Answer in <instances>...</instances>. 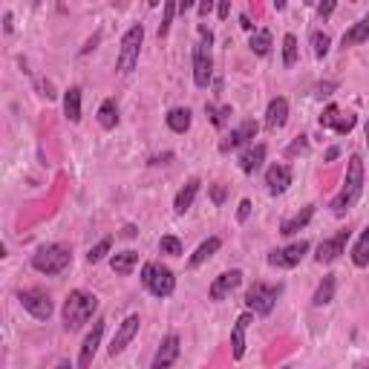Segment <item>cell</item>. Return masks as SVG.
<instances>
[{"instance_id":"7","label":"cell","mask_w":369,"mask_h":369,"mask_svg":"<svg viewBox=\"0 0 369 369\" xmlns=\"http://www.w3.org/2000/svg\"><path fill=\"white\" fill-rule=\"evenodd\" d=\"M142 44H144V26L136 23L130 26L125 35H121V49H118V61H115V70L118 75H130L139 64V52H142Z\"/></svg>"},{"instance_id":"50","label":"cell","mask_w":369,"mask_h":369,"mask_svg":"<svg viewBox=\"0 0 369 369\" xmlns=\"http://www.w3.org/2000/svg\"><path fill=\"white\" fill-rule=\"evenodd\" d=\"M211 9H213V4H211V0H205V4H199V15H211Z\"/></svg>"},{"instance_id":"22","label":"cell","mask_w":369,"mask_h":369,"mask_svg":"<svg viewBox=\"0 0 369 369\" xmlns=\"http://www.w3.org/2000/svg\"><path fill=\"white\" fill-rule=\"evenodd\" d=\"M199 179H188L184 182V188L176 194V199H173V211L176 213H184V211H191V205H194V199H196V194H199Z\"/></svg>"},{"instance_id":"2","label":"cell","mask_w":369,"mask_h":369,"mask_svg":"<svg viewBox=\"0 0 369 369\" xmlns=\"http://www.w3.org/2000/svg\"><path fill=\"white\" fill-rule=\"evenodd\" d=\"M361 194H363V159L358 156V153H352L349 165H346V176H344V188L329 205L332 213H334V217H344V213L361 199Z\"/></svg>"},{"instance_id":"33","label":"cell","mask_w":369,"mask_h":369,"mask_svg":"<svg viewBox=\"0 0 369 369\" xmlns=\"http://www.w3.org/2000/svg\"><path fill=\"white\" fill-rule=\"evenodd\" d=\"M309 44H312L315 58H326V55H329V46H332V38H329L326 32H320V29H315V32L309 35Z\"/></svg>"},{"instance_id":"42","label":"cell","mask_w":369,"mask_h":369,"mask_svg":"<svg viewBox=\"0 0 369 369\" xmlns=\"http://www.w3.org/2000/svg\"><path fill=\"white\" fill-rule=\"evenodd\" d=\"M239 26L245 29V32H251V35H254V23H251V18H249V15H239Z\"/></svg>"},{"instance_id":"49","label":"cell","mask_w":369,"mask_h":369,"mask_svg":"<svg viewBox=\"0 0 369 369\" xmlns=\"http://www.w3.org/2000/svg\"><path fill=\"white\" fill-rule=\"evenodd\" d=\"M139 231H136V225H125V231H121V237H127V239H133Z\"/></svg>"},{"instance_id":"43","label":"cell","mask_w":369,"mask_h":369,"mask_svg":"<svg viewBox=\"0 0 369 369\" xmlns=\"http://www.w3.org/2000/svg\"><path fill=\"white\" fill-rule=\"evenodd\" d=\"M332 89H337V84H334V81L320 84V87H318V96H332Z\"/></svg>"},{"instance_id":"21","label":"cell","mask_w":369,"mask_h":369,"mask_svg":"<svg viewBox=\"0 0 369 369\" xmlns=\"http://www.w3.org/2000/svg\"><path fill=\"white\" fill-rule=\"evenodd\" d=\"M312 217H315V205H306V208H300L294 217H289V220H283L280 223V234L283 237H292V234H297V231H303L306 225L312 223Z\"/></svg>"},{"instance_id":"26","label":"cell","mask_w":369,"mask_h":369,"mask_svg":"<svg viewBox=\"0 0 369 369\" xmlns=\"http://www.w3.org/2000/svg\"><path fill=\"white\" fill-rule=\"evenodd\" d=\"M363 41H369V18H361L358 23H352L346 32H344V49L346 46H358V44H363Z\"/></svg>"},{"instance_id":"30","label":"cell","mask_w":369,"mask_h":369,"mask_svg":"<svg viewBox=\"0 0 369 369\" xmlns=\"http://www.w3.org/2000/svg\"><path fill=\"white\" fill-rule=\"evenodd\" d=\"M205 113H208V118H211L213 127H217V130H225L228 121H231V115H234V107H231V104H223V107L205 104Z\"/></svg>"},{"instance_id":"20","label":"cell","mask_w":369,"mask_h":369,"mask_svg":"<svg viewBox=\"0 0 369 369\" xmlns=\"http://www.w3.org/2000/svg\"><path fill=\"white\" fill-rule=\"evenodd\" d=\"M265 144H249L242 150V156H239V170L242 173H254V170H260L263 168V162H265Z\"/></svg>"},{"instance_id":"17","label":"cell","mask_w":369,"mask_h":369,"mask_svg":"<svg viewBox=\"0 0 369 369\" xmlns=\"http://www.w3.org/2000/svg\"><path fill=\"white\" fill-rule=\"evenodd\" d=\"M292 182H294V173H292L289 165H271V168L265 170V188H268L271 196L286 194Z\"/></svg>"},{"instance_id":"32","label":"cell","mask_w":369,"mask_h":369,"mask_svg":"<svg viewBox=\"0 0 369 369\" xmlns=\"http://www.w3.org/2000/svg\"><path fill=\"white\" fill-rule=\"evenodd\" d=\"M249 46H251L254 55L265 58L271 52V32H268V29H257V32L251 35V41H249Z\"/></svg>"},{"instance_id":"52","label":"cell","mask_w":369,"mask_h":369,"mask_svg":"<svg viewBox=\"0 0 369 369\" xmlns=\"http://www.w3.org/2000/svg\"><path fill=\"white\" fill-rule=\"evenodd\" d=\"M55 369H73V363L70 361H58V366Z\"/></svg>"},{"instance_id":"8","label":"cell","mask_w":369,"mask_h":369,"mask_svg":"<svg viewBox=\"0 0 369 369\" xmlns=\"http://www.w3.org/2000/svg\"><path fill=\"white\" fill-rule=\"evenodd\" d=\"M18 300H20V306H23V309H26L29 315H32L35 320H49V318H52V312H55L49 292H46V289H41V286L23 289V292L18 294Z\"/></svg>"},{"instance_id":"28","label":"cell","mask_w":369,"mask_h":369,"mask_svg":"<svg viewBox=\"0 0 369 369\" xmlns=\"http://www.w3.org/2000/svg\"><path fill=\"white\" fill-rule=\"evenodd\" d=\"M64 115L73 121V125L81 121V89L78 87H70L64 92Z\"/></svg>"},{"instance_id":"47","label":"cell","mask_w":369,"mask_h":369,"mask_svg":"<svg viewBox=\"0 0 369 369\" xmlns=\"http://www.w3.org/2000/svg\"><path fill=\"white\" fill-rule=\"evenodd\" d=\"M168 159H173V153H165V156H153V159H150V165H165Z\"/></svg>"},{"instance_id":"45","label":"cell","mask_w":369,"mask_h":369,"mask_svg":"<svg viewBox=\"0 0 369 369\" xmlns=\"http://www.w3.org/2000/svg\"><path fill=\"white\" fill-rule=\"evenodd\" d=\"M217 15H220L223 20H225V18L231 15V4H228V0H225V4H220V6H217Z\"/></svg>"},{"instance_id":"34","label":"cell","mask_w":369,"mask_h":369,"mask_svg":"<svg viewBox=\"0 0 369 369\" xmlns=\"http://www.w3.org/2000/svg\"><path fill=\"white\" fill-rule=\"evenodd\" d=\"M110 249H113V237H104L99 245H92V249H89V254H87V263H89V265L101 263V260L110 254Z\"/></svg>"},{"instance_id":"10","label":"cell","mask_w":369,"mask_h":369,"mask_svg":"<svg viewBox=\"0 0 369 369\" xmlns=\"http://www.w3.org/2000/svg\"><path fill=\"white\" fill-rule=\"evenodd\" d=\"M318 125H320L323 130H334L337 136H349V133L355 130V125H358V115H355V113H344L337 104H329V107L320 113Z\"/></svg>"},{"instance_id":"1","label":"cell","mask_w":369,"mask_h":369,"mask_svg":"<svg viewBox=\"0 0 369 369\" xmlns=\"http://www.w3.org/2000/svg\"><path fill=\"white\" fill-rule=\"evenodd\" d=\"M99 312V297L87 292V289H75L70 292V297L64 300V309H61V318H64V329L67 332H78L84 329L92 315Z\"/></svg>"},{"instance_id":"48","label":"cell","mask_w":369,"mask_h":369,"mask_svg":"<svg viewBox=\"0 0 369 369\" xmlns=\"http://www.w3.org/2000/svg\"><path fill=\"white\" fill-rule=\"evenodd\" d=\"M99 38H101V35H96V38H92V41H87V46H81V55H87L89 49H96V44H99Z\"/></svg>"},{"instance_id":"41","label":"cell","mask_w":369,"mask_h":369,"mask_svg":"<svg viewBox=\"0 0 369 369\" xmlns=\"http://www.w3.org/2000/svg\"><path fill=\"white\" fill-rule=\"evenodd\" d=\"M334 9H337V4H334V0H326V4H320V6H318V15L326 20V18H329Z\"/></svg>"},{"instance_id":"5","label":"cell","mask_w":369,"mask_h":369,"mask_svg":"<svg viewBox=\"0 0 369 369\" xmlns=\"http://www.w3.org/2000/svg\"><path fill=\"white\" fill-rule=\"evenodd\" d=\"M142 286H144L153 297L165 300V297H170V294L176 292V277H173V271H170L168 265H162V263H144V265H142Z\"/></svg>"},{"instance_id":"31","label":"cell","mask_w":369,"mask_h":369,"mask_svg":"<svg viewBox=\"0 0 369 369\" xmlns=\"http://www.w3.org/2000/svg\"><path fill=\"white\" fill-rule=\"evenodd\" d=\"M99 125H101L104 130H115V125H118V107H115L113 99H104V101H101V107H99Z\"/></svg>"},{"instance_id":"23","label":"cell","mask_w":369,"mask_h":369,"mask_svg":"<svg viewBox=\"0 0 369 369\" xmlns=\"http://www.w3.org/2000/svg\"><path fill=\"white\" fill-rule=\"evenodd\" d=\"M165 121H168V127L173 130V133H188L191 130V121H194V115H191V110L188 107H173L168 115H165Z\"/></svg>"},{"instance_id":"44","label":"cell","mask_w":369,"mask_h":369,"mask_svg":"<svg viewBox=\"0 0 369 369\" xmlns=\"http://www.w3.org/2000/svg\"><path fill=\"white\" fill-rule=\"evenodd\" d=\"M12 20H15V18H12V12H6V15H4V29H6V35H12V32H15V23H12Z\"/></svg>"},{"instance_id":"19","label":"cell","mask_w":369,"mask_h":369,"mask_svg":"<svg viewBox=\"0 0 369 369\" xmlns=\"http://www.w3.org/2000/svg\"><path fill=\"white\" fill-rule=\"evenodd\" d=\"M254 320V312H242L231 329V355L234 361H242L245 358V332H249V323Z\"/></svg>"},{"instance_id":"51","label":"cell","mask_w":369,"mask_h":369,"mask_svg":"<svg viewBox=\"0 0 369 369\" xmlns=\"http://www.w3.org/2000/svg\"><path fill=\"white\" fill-rule=\"evenodd\" d=\"M194 9V4H191V0H184V4H179V12L184 15V12H191Z\"/></svg>"},{"instance_id":"40","label":"cell","mask_w":369,"mask_h":369,"mask_svg":"<svg viewBox=\"0 0 369 369\" xmlns=\"http://www.w3.org/2000/svg\"><path fill=\"white\" fill-rule=\"evenodd\" d=\"M249 213H251V202H249V199H242V202H239V211H237V220L245 223V220H249Z\"/></svg>"},{"instance_id":"37","label":"cell","mask_w":369,"mask_h":369,"mask_svg":"<svg viewBox=\"0 0 369 369\" xmlns=\"http://www.w3.org/2000/svg\"><path fill=\"white\" fill-rule=\"evenodd\" d=\"M179 12V6L173 4V0H168L165 4V15H162V23H159V38H168V32H170V23H173V15Z\"/></svg>"},{"instance_id":"15","label":"cell","mask_w":369,"mask_h":369,"mask_svg":"<svg viewBox=\"0 0 369 369\" xmlns=\"http://www.w3.org/2000/svg\"><path fill=\"white\" fill-rule=\"evenodd\" d=\"M257 130H260V125H257L254 118L242 121L239 127H234V130L220 142V153H231V150H237V147H242V144H249L251 139H257Z\"/></svg>"},{"instance_id":"36","label":"cell","mask_w":369,"mask_h":369,"mask_svg":"<svg viewBox=\"0 0 369 369\" xmlns=\"http://www.w3.org/2000/svg\"><path fill=\"white\" fill-rule=\"evenodd\" d=\"M159 251L168 254V257H182V242H179V237H173V234L162 237V239H159Z\"/></svg>"},{"instance_id":"14","label":"cell","mask_w":369,"mask_h":369,"mask_svg":"<svg viewBox=\"0 0 369 369\" xmlns=\"http://www.w3.org/2000/svg\"><path fill=\"white\" fill-rule=\"evenodd\" d=\"M101 334H104V318H99L96 323H92L89 334L84 337V344H81V349H78V369H89L92 358H96V352H99V346H101Z\"/></svg>"},{"instance_id":"46","label":"cell","mask_w":369,"mask_h":369,"mask_svg":"<svg viewBox=\"0 0 369 369\" xmlns=\"http://www.w3.org/2000/svg\"><path fill=\"white\" fill-rule=\"evenodd\" d=\"M337 156H341V147H329L326 150V162H334Z\"/></svg>"},{"instance_id":"12","label":"cell","mask_w":369,"mask_h":369,"mask_svg":"<svg viewBox=\"0 0 369 369\" xmlns=\"http://www.w3.org/2000/svg\"><path fill=\"white\" fill-rule=\"evenodd\" d=\"M242 286V271L239 268H231V271H223L220 277H213V283L208 286V297L213 300V303H220V300H225L234 289H239Z\"/></svg>"},{"instance_id":"27","label":"cell","mask_w":369,"mask_h":369,"mask_svg":"<svg viewBox=\"0 0 369 369\" xmlns=\"http://www.w3.org/2000/svg\"><path fill=\"white\" fill-rule=\"evenodd\" d=\"M334 286H337L334 274H326L320 280V286L315 289V294H312V306H318V309H320V306H329L334 300Z\"/></svg>"},{"instance_id":"11","label":"cell","mask_w":369,"mask_h":369,"mask_svg":"<svg viewBox=\"0 0 369 369\" xmlns=\"http://www.w3.org/2000/svg\"><path fill=\"white\" fill-rule=\"evenodd\" d=\"M139 326H142V318L139 315H130V318H125L118 323V329H115V334H113V341H110V346H107V352L115 358V355H121L127 346H130V341L139 334Z\"/></svg>"},{"instance_id":"13","label":"cell","mask_w":369,"mask_h":369,"mask_svg":"<svg viewBox=\"0 0 369 369\" xmlns=\"http://www.w3.org/2000/svg\"><path fill=\"white\" fill-rule=\"evenodd\" d=\"M346 242H349V231H337L334 237H329V239H323V242L318 245V254H315V260H318L320 265L334 263L341 254H346Z\"/></svg>"},{"instance_id":"25","label":"cell","mask_w":369,"mask_h":369,"mask_svg":"<svg viewBox=\"0 0 369 369\" xmlns=\"http://www.w3.org/2000/svg\"><path fill=\"white\" fill-rule=\"evenodd\" d=\"M136 265H139V251H133V249H127V251H121V254H113V257H110V268H113L115 274H121V277H127Z\"/></svg>"},{"instance_id":"53","label":"cell","mask_w":369,"mask_h":369,"mask_svg":"<svg viewBox=\"0 0 369 369\" xmlns=\"http://www.w3.org/2000/svg\"><path fill=\"white\" fill-rule=\"evenodd\" d=\"M363 136H366V144H369V121H366V127H363Z\"/></svg>"},{"instance_id":"24","label":"cell","mask_w":369,"mask_h":369,"mask_svg":"<svg viewBox=\"0 0 369 369\" xmlns=\"http://www.w3.org/2000/svg\"><path fill=\"white\" fill-rule=\"evenodd\" d=\"M220 245H223V239H220V237H208V239H205V242L199 245V249H196V251L191 254L188 265H191V268H199V265H202L205 260H211L213 254L220 251Z\"/></svg>"},{"instance_id":"9","label":"cell","mask_w":369,"mask_h":369,"mask_svg":"<svg viewBox=\"0 0 369 369\" xmlns=\"http://www.w3.org/2000/svg\"><path fill=\"white\" fill-rule=\"evenodd\" d=\"M309 239H297V242H289V245H283V249H274L268 257H265V263L271 265V268H294V265H300V260L309 254Z\"/></svg>"},{"instance_id":"55","label":"cell","mask_w":369,"mask_h":369,"mask_svg":"<svg viewBox=\"0 0 369 369\" xmlns=\"http://www.w3.org/2000/svg\"><path fill=\"white\" fill-rule=\"evenodd\" d=\"M283 369H292V366H283Z\"/></svg>"},{"instance_id":"16","label":"cell","mask_w":369,"mask_h":369,"mask_svg":"<svg viewBox=\"0 0 369 369\" xmlns=\"http://www.w3.org/2000/svg\"><path fill=\"white\" fill-rule=\"evenodd\" d=\"M179 352H182V341H179V334H168V337H162V344H159L156 355H153L150 369H170V366L176 363Z\"/></svg>"},{"instance_id":"18","label":"cell","mask_w":369,"mask_h":369,"mask_svg":"<svg viewBox=\"0 0 369 369\" xmlns=\"http://www.w3.org/2000/svg\"><path fill=\"white\" fill-rule=\"evenodd\" d=\"M286 121H289V101L283 96H277L268 101V110H265V130L277 133L280 127H286Z\"/></svg>"},{"instance_id":"35","label":"cell","mask_w":369,"mask_h":369,"mask_svg":"<svg viewBox=\"0 0 369 369\" xmlns=\"http://www.w3.org/2000/svg\"><path fill=\"white\" fill-rule=\"evenodd\" d=\"M297 64V38L286 35L283 38V67H294Z\"/></svg>"},{"instance_id":"3","label":"cell","mask_w":369,"mask_h":369,"mask_svg":"<svg viewBox=\"0 0 369 369\" xmlns=\"http://www.w3.org/2000/svg\"><path fill=\"white\" fill-rule=\"evenodd\" d=\"M213 32L199 23L196 26V46H194V84L199 89H208L211 78H213Z\"/></svg>"},{"instance_id":"4","label":"cell","mask_w":369,"mask_h":369,"mask_svg":"<svg viewBox=\"0 0 369 369\" xmlns=\"http://www.w3.org/2000/svg\"><path fill=\"white\" fill-rule=\"evenodd\" d=\"M70 263H73V249H70V245H64V242L41 245V249L32 254V268L38 274H46V277L61 274L64 268H70Z\"/></svg>"},{"instance_id":"29","label":"cell","mask_w":369,"mask_h":369,"mask_svg":"<svg viewBox=\"0 0 369 369\" xmlns=\"http://www.w3.org/2000/svg\"><path fill=\"white\" fill-rule=\"evenodd\" d=\"M352 263H355L358 268H366V265H369V225L361 231L358 242L352 245Z\"/></svg>"},{"instance_id":"54","label":"cell","mask_w":369,"mask_h":369,"mask_svg":"<svg viewBox=\"0 0 369 369\" xmlns=\"http://www.w3.org/2000/svg\"><path fill=\"white\" fill-rule=\"evenodd\" d=\"M363 369H369V363H366V366H363Z\"/></svg>"},{"instance_id":"38","label":"cell","mask_w":369,"mask_h":369,"mask_svg":"<svg viewBox=\"0 0 369 369\" xmlns=\"http://www.w3.org/2000/svg\"><path fill=\"white\" fill-rule=\"evenodd\" d=\"M208 194H211V202H213V205H223V202L228 199V188H225V184H211Z\"/></svg>"},{"instance_id":"6","label":"cell","mask_w":369,"mask_h":369,"mask_svg":"<svg viewBox=\"0 0 369 369\" xmlns=\"http://www.w3.org/2000/svg\"><path fill=\"white\" fill-rule=\"evenodd\" d=\"M283 294V283H251L249 292H245V312H254V315H271V309L277 306Z\"/></svg>"},{"instance_id":"39","label":"cell","mask_w":369,"mask_h":369,"mask_svg":"<svg viewBox=\"0 0 369 369\" xmlns=\"http://www.w3.org/2000/svg\"><path fill=\"white\" fill-rule=\"evenodd\" d=\"M306 150H309V139H306V136H297V139L289 144L286 156H297V153H306Z\"/></svg>"}]
</instances>
